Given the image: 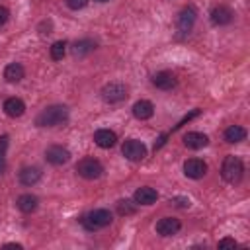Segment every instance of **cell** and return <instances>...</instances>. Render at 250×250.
I'll use <instances>...</instances> for the list:
<instances>
[{
	"label": "cell",
	"instance_id": "6da1fadb",
	"mask_svg": "<svg viewBox=\"0 0 250 250\" xmlns=\"http://www.w3.org/2000/svg\"><path fill=\"white\" fill-rule=\"evenodd\" d=\"M66 121H68V107L66 105H49L35 117L37 127H59Z\"/></svg>",
	"mask_w": 250,
	"mask_h": 250
},
{
	"label": "cell",
	"instance_id": "7a4b0ae2",
	"mask_svg": "<svg viewBox=\"0 0 250 250\" xmlns=\"http://www.w3.org/2000/svg\"><path fill=\"white\" fill-rule=\"evenodd\" d=\"M242 174H244V164H242V160H240L238 156H232V154L225 156L223 166H221V176H223V180L229 182V184H238V182L242 180Z\"/></svg>",
	"mask_w": 250,
	"mask_h": 250
},
{
	"label": "cell",
	"instance_id": "3957f363",
	"mask_svg": "<svg viewBox=\"0 0 250 250\" xmlns=\"http://www.w3.org/2000/svg\"><path fill=\"white\" fill-rule=\"evenodd\" d=\"M111 221H113V217L107 209H94L88 215H84L82 225H84L86 230H100V229L111 225Z\"/></svg>",
	"mask_w": 250,
	"mask_h": 250
},
{
	"label": "cell",
	"instance_id": "277c9868",
	"mask_svg": "<svg viewBox=\"0 0 250 250\" xmlns=\"http://www.w3.org/2000/svg\"><path fill=\"white\" fill-rule=\"evenodd\" d=\"M76 172H78V176H82L84 180H98V178L104 174V166H102V162L96 160L94 156H86V158L78 160Z\"/></svg>",
	"mask_w": 250,
	"mask_h": 250
},
{
	"label": "cell",
	"instance_id": "5b68a950",
	"mask_svg": "<svg viewBox=\"0 0 250 250\" xmlns=\"http://www.w3.org/2000/svg\"><path fill=\"white\" fill-rule=\"evenodd\" d=\"M127 98V86L121 82H109L102 88V100L107 104H117Z\"/></svg>",
	"mask_w": 250,
	"mask_h": 250
},
{
	"label": "cell",
	"instance_id": "8992f818",
	"mask_svg": "<svg viewBox=\"0 0 250 250\" xmlns=\"http://www.w3.org/2000/svg\"><path fill=\"white\" fill-rule=\"evenodd\" d=\"M121 152H123V156H125L127 160H131V162H141V160L146 156V146H145L141 141H137V139H127V141L123 143V146H121Z\"/></svg>",
	"mask_w": 250,
	"mask_h": 250
},
{
	"label": "cell",
	"instance_id": "52a82bcc",
	"mask_svg": "<svg viewBox=\"0 0 250 250\" xmlns=\"http://www.w3.org/2000/svg\"><path fill=\"white\" fill-rule=\"evenodd\" d=\"M195 20H197V10H195L193 6H186V8H182V12L178 14V20H176V27H178V31H180V33H188V31H191Z\"/></svg>",
	"mask_w": 250,
	"mask_h": 250
},
{
	"label": "cell",
	"instance_id": "ba28073f",
	"mask_svg": "<svg viewBox=\"0 0 250 250\" xmlns=\"http://www.w3.org/2000/svg\"><path fill=\"white\" fill-rule=\"evenodd\" d=\"M45 158L53 166H62V164H66L70 160V152H68V148H64L61 145H53V146H49L45 150Z\"/></svg>",
	"mask_w": 250,
	"mask_h": 250
},
{
	"label": "cell",
	"instance_id": "9c48e42d",
	"mask_svg": "<svg viewBox=\"0 0 250 250\" xmlns=\"http://www.w3.org/2000/svg\"><path fill=\"white\" fill-rule=\"evenodd\" d=\"M184 174L191 180H199L207 174V164L201 158H188L184 162Z\"/></svg>",
	"mask_w": 250,
	"mask_h": 250
},
{
	"label": "cell",
	"instance_id": "30bf717a",
	"mask_svg": "<svg viewBox=\"0 0 250 250\" xmlns=\"http://www.w3.org/2000/svg\"><path fill=\"white\" fill-rule=\"evenodd\" d=\"M133 199H135L137 205H152L158 199V191L150 186H141V188L135 189Z\"/></svg>",
	"mask_w": 250,
	"mask_h": 250
},
{
	"label": "cell",
	"instance_id": "8fae6325",
	"mask_svg": "<svg viewBox=\"0 0 250 250\" xmlns=\"http://www.w3.org/2000/svg\"><path fill=\"white\" fill-rule=\"evenodd\" d=\"M182 223L176 219V217H162L158 223H156V232L160 236H172L180 230Z\"/></svg>",
	"mask_w": 250,
	"mask_h": 250
},
{
	"label": "cell",
	"instance_id": "7c38bea8",
	"mask_svg": "<svg viewBox=\"0 0 250 250\" xmlns=\"http://www.w3.org/2000/svg\"><path fill=\"white\" fill-rule=\"evenodd\" d=\"M150 82H152V86H156L158 90H172V88L178 84L176 76H174L172 72H168V70L156 72V74L150 78Z\"/></svg>",
	"mask_w": 250,
	"mask_h": 250
},
{
	"label": "cell",
	"instance_id": "4fadbf2b",
	"mask_svg": "<svg viewBox=\"0 0 250 250\" xmlns=\"http://www.w3.org/2000/svg\"><path fill=\"white\" fill-rule=\"evenodd\" d=\"M184 145L191 150H199V148L209 145V137L205 133H199V131H189L184 135Z\"/></svg>",
	"mask_w": 250,
	"mask_h": 250
},
{
	"label": "cell",
	"instance_id": "5bb4252c",
	"mask_svg": "<svg viewBox=\"0 0 250 250\" xmlns=\"http://www.w3.org/2000/svg\"><path fill=\"white\" fill-rule=\"evenodd\" d=\"M232 18H234V12L229 6H217L211 12V21L215 25H227L232 21Z\"/></svg>",
	"mask_w": 250,
	"mask_h": 250
},
{
	"label": "cell",
	"instance_id": "9a60e30c",
	"mask_svg": "<svg viewBox=\"0 0 250 250\" xmlns=\"http://www.w3.org/2000/svg\"><path fill=\"white\" fill-rule=\"evenodd\" d=\"M94 143L100 148H111L117 143V135L113 131H109V129H98L94 133Z\"/></svg>",
	"mask_w": 250,
	"mask_h": 250
},
{
	"label": "cell",
	"instance_id": "2e32d148",
	"mask_svg": "<svg viewBox=\"0 0 250 250\" xmlns=\"http://www.w3.org/2000/svg\"><path fill=\"white\" fill-rule=\"evenodd\" d=\"M133 115L141 121H146L154 115V105L148 100H139V102L133 104Z\"/></svg>",
	"mask_w": 250,
	"mask_h": 250
},
{
	"label": "cell",
	"instance_id": "e0dca14e",
	"mask_svg": "<svg viewBox=\"0 0 250 250\" xmlns=\"http://www.w3.org/2000/svg\"><path fill=\"white\" fill-rule=\"evenodd\" d=\"M2 107H4V113L8 117H21L23 111H25V104L20 98H8Z\"/></svg>",
	"mask_w": 250,
	"mask_h": 250
},
{
	"label": "cell",
	"instance_id": "ac0fdd59",
	"mask_svg": "<svg viewBox=\"0 0 250 250\" xmlns=\"http://www.w3.org/2000/svg\"><path fill=\"white\" fill-rule=\"evenodd\" d=\"M41 180V170L35 168V166H25L20 170V182L23 186H33Z\"/></svg>",
	"mask_w": 250,
	"mask_h": 250
},
{
	"label": "cell",
	"instance_id": "d6986e66",
	"mask_svg": "<svg viewBox=\"0 0 250 250\" xmlns=\"http://www.w3.org/2000/svg\"><path fill=\"white\" fill-rule=\"evenodd\" d=\"M16 205H18V209L21 213H33L37 209V205H39V199L35 195H31V193H23V195L18 197Z\"/></svg>",
	"mask_w": 250,
	"mask_h": 250
},
{
	"label": "cell",
	"instance_id": "ffe728a7",
	"mask_svg": "<svg viewBox=\"0 0 250 250\" xmlns=\"http://www.w3.org/2000/svg\"><path fill=\"white\" fill-rule=\"evenodd\" d=\"M23 74H25V70H23V66H21L20 62H10V64L4 68V78H6V82H10V84L20 82V80L23 78Z\"/></svg>",
	"mask_w": 250,
	"mask_h": 250
},
{
	"label": "cell",
	"instance_id": "44dd1931",
	"mask_svg": "<svg viewBox=\"0 0 250 250\" xmlns=\"http://www.w3.org/2000/svg\"><path fill=\"white\" fill-rule=\"evenodd\" d=\"M246 139V129L240 125H229L225 129V141L227 143H240Z\"/></svg>",
	"mask_w": 250,
	"mask_h": 250
},
{
	"label": "cell",
	"instance_id": "7402d4cb",
	"mask_svg": "<svg viewBox=\"0 0 250 250\" xmlns=\"http://www.w3.org/2000/svg\"><path fill=\"white\" fill-rule=\"evenodd\" d=\"M94 49H96V43H94L92 39H80V41H76V43L72 45V55H74V57H86V55H90Z\"/></svg>",
	"mask_w": 250,
	"mask_h": 250
},
{
	"label": "cell",
	"instance_id": "603a6c76",
	"mask_svg": "<svg viewBox=\"0 0 250 250\" xmlns=\"http://www.w3.org/2000/svg\"><path fill=\"white\" fill-rule=\"evenodd\" d=\"M64 53H66V43L64 41H55L51 45V59L53 61H62Z\"/></svg>",
	"mask_w": 250,
	"mask_h": 250
},
{
	"label": "cell",
	"instance_id": "cb8c5ba5",
	"mask_svg": "<svg viewBox=\"0 0 250 250\" xmlns=\"http://www.w3.org/2000/svg\"><path fill=\"white\" fill-rule=\"evenodd\" d=\"M135 211H137V203H133L129 199H121L117 203V213L119 215H133Z\"/></svg>",
	"mask_w": 250,
	"mask_h": 250
},
{
	"label": "cell",
	"instance_id": "d4e9b609",
	"mask_svg": "<svg viewBox=\"0 0 250 250\" xmlns=\"http://www.w3.org/2000/svg\"><path fill=\"white\" fill-rule=\"evenodd\" d=\"M6 148H8V137H0V174L4 172L6 166Z\"/></svg>",
	"mask_w": 250,
	"mask_h": 250
},
{
	"label": "cell",
	"instance_id": "484cf974",
	"mask_svg": "<svg viewBox=\"0 0 250 250\" xmlns=\"http://www.w3.org/2000/svg\"><path fill=\"white\" fill-rule=\"evenodd\" d=\"M88 2H90V0H66V6H68L70 10H82V8H86Z\"/></svg>",
	"mask_w": 250,
	"mask_h": 250
},
{
	"label": "cell",
	"instance_id": "4316f807",
	"mask_svg": "<svg viewBox=\"0 0 250 250\" xmlns=\"http://www.w3.org/2000/svg\"><path fill=\"white\" fill-rule=\"evenodd\" d=\"M217 246H219V248H236L238 244H236L234 238H223V240H219Z\"/></svg>",
	"mask_w": 250,
	"mask_h": 250
},
{
	"label": "cell",
	"instance_id": "83f0119b",
	"mask_svg": "<svg viewBox=\"0 0 250 250\" xmlns=\"http://www.w3.org/2000/svg\"><path fill=\"white\" fill-rule=\"evenodd\" d=\"M8 18H10V12H8V8H4V6H0V27L8 21Z\"/></svg>",
	"mask_w": 250,
	"mask_h": 250
},
{
	"label": "cell",
	"instance_id": "f1b7e54d",
	"mask_svg": "<svg viewBox=\"0 0 250 250\" xmlns=\"http://www.w3.org/2000/svg\"><path fill=\"white\" fill-rule=\"evenodd\" d=\"M6 248H21V244H18V242H10V244H6Z\"/></svg>",
	"mask_w": 250,
	"mask_h": 250
},
{
	"label": "cell",
	"instance_id": "f546056e",
	"mask_svg": "<svg viewBox=\"0 0 250 250\" xmlns=\"http://www.w3.org/2000/svg\"><path fill=\"white\" fill-rule=\"evenodd\" d=\"M96 2H107V0H96Z\"/></svg>",
	"mask_w": 250,
	"mask_h": 250
}]
</instances>
